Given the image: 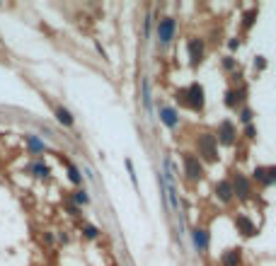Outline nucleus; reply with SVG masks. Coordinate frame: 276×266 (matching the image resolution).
Masks as SVG:
<instances>
[{
	"instance_id": "nucleus-1",
	"label": "nucleus",
	"mask_w": 276,
	"mask_h": 266,
	"mask_svg": "<svg viewBox=\"0 0 276 266\" xmlns=\"http://www.w3.org/2000/svg\"><path fill=\"white\" fill-rule=\"evenodd\" d=\"M182 97H184V104L194 112H201L204 109V87L199 82H192L187 90H182Z\"/></svg>"
},
{
	"instance_id": "nucleus-2",
	"label": "nucleus",
	"mask_w": 276,
	"mask_h": 266,
	"mask_svg": "<svg viewBox=\"0 0 276 266\" xmlns=\"http://www.w3.org/2000/svg\"><path fill=\"white\" fill-rule=\"evenodd\" d=\"M216 135H211V133H204V135H199V140H197V145H199V155H204L208 162H213V160H218V150H216Z\"/></svg>"
},
{
	"instance_id": "nucleus-3",
	"label": "nucleus",
	"mask_w": 276,
	"mask_h": 266,
	"mask_svg": "<svg viewBox=\"0 0 276 266\" xmlns=\"http://www.w3.org/2000/svg\"><path fill=\"white\" fill-rule=\"evenodd\" d=\"M175 29H177L175 19H172V17H162V19L158 22V41H160L162 46H167V44L175 39Z\"/></svg>"
},
{
	"instance_id": "nucleus-4",
	"label": "nucleus",
	"mask_w": 276,
	"mask_h": 266,
	"mask_svg": "<svg viewBox=\"0 0 276 266\" xmlns=\"http://www.w3.org/2000/svg\"><path fill=\"white\" fill-rule=\"evenodd\" d=\"M182 160H184V172H187V177H189V179H194V182H197V179H201V177H204V165H201V160H199V157H194L192 152H184V157H182Z\"/></svg>"
},
{
	"instance_id": "nucleus-5",
	"label": "nucleus",
	"mask_w": 276,
	"mask_h": 266,
	"mask_svg": "<svg viewBox=\"0 0 276 266\" xmlns=\"http://www.w3.org/2000/svg\"><path fill=\"white\" fill-rule=\"evenodd\" d=\"M230 187H233V196H237V199H250V194H252L250 182H247L245 174H235V179H233Z\"/></svg>"
},
{
	"instance_id": "nucleus-6",
	"label": "nucleus",
	"mask_w": 276,
	"mask_h": 266,
	"mask_svg": "<svg viewBox=\"0 0 276 266\" xmlns=\"http://www.w3.org/2000/svg\"><path fill=\"white\" fill-rule=\"evenodd\" d=\"M187 49H189V63L197 68L204 58V39H192Z\"/></svg>"
},
{
	"instance_id": "nucleus-7",
	"label": "nucleus",
	"mask_w": 276,
	"mask_h": 266,
	"mask_svg": "<svg viewBox=\"0 0 276 266\" xmlns=\"http://www.w3.org/2000/svg\"><path fill=\"white\" fill-rule=\"evenodd\" d=\"M235 135H237V131H235V126H233L230 121H223V124L218 126V140H220L223 145H233Z\"/></svg>"
},
{
	"instance_id": "nucleus-8",
	"label": "nucleus",
	"mask_w": 276,
	"mask_h": 266,
	"mask_svg": "<svg viewBox=\"0 0 276 266\" xmlns=\"http://www.w3.org/2000/svg\"><path fill=\"white\" fill-rule=\"evenodd\" d=\"M255 179L262 182L264 187H272L276 182V170L274 167H257V170H255Z\"/></svg>"
},
{
	"instance_id": "nucleus-9",
	"label": "nucleus",
	"mask_w": 276,
	"mask_h": 266,
	"mask_svg": "<svg viewBox=\"0 0 276 266\" xmlns=\"http://www.w3.org/2000/svg\"><path fill=\"white\" fill-rule=\"evenodd\" d=\"M160 121H162L167 129H177L179 116H177V112H175L172 107H162V109H160Z\"/></svg>"
},
{
	"instance_id": "nucleus-10",
	"label": "nucleus",
	"mask_w": 276,
	"mask_h": 266,
	"mask_svg": "<svg viewBox=\"0 0 276 266\" xmlns=\"http://www.w3.org/2000/svg\"><path fill=\"white\" fill-rule=\"evenodd\" d=\"M235 225H237V230L245 235V237H252L255 232H257V228H255V223L247 218V215H237L235 218Z\"/></svg>"
},
{
	"instance_id": "nucleus-11",
	"label": "nucleus",
	"mask_w": 276,
	"mask_h": 266,
	"mask_svg": "<svg viewBox=\"0 0 276 266\" xmlns=\"http://www.w3.org/2000/svg\"><path fill=\"white\" fill-rule=\"evenodd\" d=\"M192 240H194V247H197L199 252H206L208 249V232L204 228H197V230L192 232Z\"/></svg>"
},
{
	"instance_id": "nucleus-12",
	"label": "nucleus",
	"mask_w": 276,
	"mask_h": 266,
	"mask_svg": "<svg viewBox=\"0 0 276 266\" xmlns=\"http://www.w3.org/2000/svg\"><path fill=\"white\" fill-rule=\"evenodd\" d=\"M216 196L223 201V203H230V201H233V187H230V182L216 184Z\"/></svg>"
},
{
	"instance_id": "nucleus-13",
	"label": "nucleus",
	"mask_w": 276,
	"mask_h": 266,
	"mask_svg": "<svg viewBox=\"0 0 276 266\" xmlns=\"http://www.w3.org/2000/svg\"><path fill=\"white\" fill-rule=\"evenodd\" d=\"M220 262H223V266H240V249H228Z\"/></svg>"
},
{
	"instance_id": "nucleus-14",
	"label": "nucleus",
	"mask_w": 276,
	"mask_h": 266,
	"mask_svg": "<svg viewBox=\"0 0 276 266\" xmlns=\"http://www.w3.org/2000/svg\"><path fill=\"white\" fill-rule=\"evenodd\" d=\"M56 119H59L63 126H73V116H70L68 109H63V107H56Z\"/></svg>"
},
{
	"instance_id": "nucleus-15",
	"label": "nucleus",
	"mask_w": 276,
	"mask_h": 266,
	"mask_svg": "<svg viewBox=\"0 0 276 266\" xmlns=\"http://www.w3.org/2000/svg\"><path fill=\"white\" fill-rule=\"evenodd\" d=\"M32 172H34L37 177H46V174H49V167L41 165V162H34V165H32Z\"/></svg>"
},
{
	"instance_id": "nucleus-16",
	"label": "nucleus",
	"mask_w": 276,
	"mask_h": 266,
	"mask_svg": "<svg viewBox=\"0 0 276 266\" xmlns=\"http://www.w3.org/2000/svg\"><path fill=\"white\" fill-rule=\"evenodd\" d=\"M68 177H70L73 184H80V182H82V177H80V172H78L75 165H68Z\"/></svg>"
},
{
	"instance_id": "nucleus-17",
	"label": "nucleus",
	"mask_w": 276,
	"mask_h": 266,
	"mask_svg": "<svg viewBox=\"0 0 276 266\" xmlns=\"http://www.w3.org/2000/svg\"><path fill=\"white\" fill-rule=\"evenodd\" d=\"M27 143H29V148H32V150H37V152H41V150H44V143H41L39 138H34V135H29V138H27Z\"/></svg>"
},
{
	"instance_id": "nucleus-18",
	"label": "nucleus",
	"mask_w": 276,
	"mask_h": 266,
	"mask_svg": "<svg viewBox=\"0 0 276 266\" xmlns=\"http://www.w3.org/2000/svg\"><path fill=\"white\" fill-rule=\"evenodd\" d=\"M73 201H75V203H82V206H85V203L90 201V196H87V191L82 189V191H75V194H73Z\"/></svg>"
},
{
	"instance_id": "nucleus-19",
	"label": "nucleus",
	"mask_w": 276,
	"mask_h": 266,
	"mask_svg": "<svg viewBox=\"0 0 276 266\" xmlns=\"http://www.w3.org/2000/svg\"><path fill=\"white\" fill-rule=\"evenodd\" d=\"M255 17H257V10H250V12L245 15V22H242V27H245V29H250V27H252V22H255Z\"/></svg>"
},
{
	"instance_id": "nucleus-20",
	"label": "nucleus",
	"mask_w": 276,
	"mask_h": 266,
	"mask_svg": "<svg viewBox=\"0 0 276 266\" xmlns=\"http://www.w3.org/2000/svg\"><path fill=\"white\" fill-rule=\"evenodd\" d=\"M143 104L150 112V92H148V80H143Z\"/></svg>"
},
{
	"instance_id": "nucleus-21",
	"label": "nucleus",
	"mask_w": 276,
	"mask_h": 266,
	"mask_svg": "<svg viewBox=\"0 0 276 266\" xmlns=\"http://www.w3.org/2000/svg\"><path fill=\"white\" fill-rule=\"evenodd\" d=\"M237 99H240V97H237V92H233V90L225 95V104H228V107H237Z\"/></svg>"
},
{
	"instance_id": "nucleus-22",
	"label": "nucleus",
	"mask_w": 276,
	"mask_h": 266,
	"mask_svg": "<svg viewBox=\"0 0 276 266\" xmlns=\"http://www.w3.org/2000/svg\"><path fill=\"white\" fill-rule=\"evenodd\" d=\"M82 230H85V235H87V237H90V240H95V237H97V235H99V232H97V228H92V225H85V228H82Z\"/></svg>"
},
{
	"instance_id": "nucleus-23",
	"label": "nucleus",
	"mask_w": 276,
	"mask_h": 266,
	"mask_svg": "<svg viewBox=\"0 0 276 266\" xmlns=\"http://www.w3.org/2000/svg\"><path fill=\"white\" fill-rule=\"evenodd\" d=\"M242 121H245V124L252 121V112H250V109H242Z\"/></svg>"
},
{
	"instance_id": "nucleus-24",
	"label": "nucleus",
	"mask_w": 276,
	"mask_h": 266,
	"mask_svg": "<svg viewBox=\"0 0 276 266\" xmlns=\"http://www.w3.org/2000/svg\"><path fill=\"white\" fill-rule=\"evenodd\" d=\"M245 135H247V138H255V135H257L255 126H247V129H245Z\"/></svg>"
}]
</instances>
